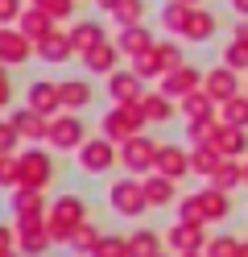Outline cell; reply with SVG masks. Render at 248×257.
Wrapping results in <instances>:
<instances>
[{
    "mask_svg": "<svg viewBox=\"0 0 248 257\" xmlns=\"http://www.w3.org/2000/svg\"><path fill=\"white\" fill-rule=\"evenodd\" d=\"M91 220L87 212V199L75 195V191H62V195L50 199V212H46V228L54 236V245H71V236Z\"/></svg>",
    "mask_w": 248,
    "mask_h": 257,
    "instance_id": "cell-1",
    "label": "cell"
},
{
    "mask_svg": "<svg viewBox=\"0 0 248 257\" xmlns=\"http://www.w3.org/2000/svg\"><path fill=\"white\" fill-rule=\"evenodd\" d=\"M108 207L124 220H141L149 212V199H145V179L137 174H120L112 187H108Z\"/></svg>",
    "mask_w": 248,
    "mask_h": 257,
    "instance_id": "cell-2",
    "label": "cell"
},
{
    "mask_svg": "<svg viewBox=\"0 0 248 257\" xmlns=\"http://www.w3.org/2000/svg\"><path fill=\"white\" fill-rule=\"evenodd\" d=\"M145 112H141V104H112L104 116H99V133L104 137H112L116 146H124L128 137H137V133H145Z\"/></svg>",
    "mask_w": 248,
    "mask_h": 257,
    "instance_id": "cell-3",
    "label": "cell"
},
{
    "mask_svg": "<svg viewBox=\"0 0 248 257\" xmlns=\"http://www.w3.org/2000/svg\"><path fill=\"white\" fill-rule=\"evenodd\" d=\"M75 162H79V170L83 174H108L116 162H120V146H116L112 137H87L83 146L75 150Z\"/></svg>",
    "mask_w": 248,
    "mask_h": 257,
    "instance_id": "cell-4",
    "label": "cell"
},
{
    "mask_svg": "<svg viewBox=\"0 0 248 257\" xmlns=\"http://www.w3.org/2000/svg\"><path fill=\"white\" fill-rule=\"evenodd\" d=\"M17 166H21V187H33V191H46L54 183V154L42 150V146H25L17 154Z\"/></svg>",
    "mask_w": 248,
    "mask_h": 257,
    "instance_id": "cell-5",
    "label": "cell"
},
{
    "mask_svg": "<svg viewBox=\"0 0 248 257\" xmlns=\"http://www.w3.org/2000/svg\"><path fill=\"white\" fill-rule=\"evenodd\" d=\"M157 150H161V141L145 137V133L128 137L124 146H120V166H124V174H137V179L153 174V170H157Z\"/></svg>",
    "mask_w": 248,
    "mask_h": 257,
    "instance_id": "cell-6",
    "label": "cell"
},
{
    "mask_svg": "<svg viewBox=\"0 0 248 257\" xmlns=\"http://www.w3.org/2000/svg\"><path fill=\"white\" fill-rule=\"evenodd\" d=\"M50 150H62V154H75L83 141H87V128H83V116L79 112H58L50 120Z\"/></svg>",
    "mask_w": 248,
    "mask_h": 257,
    "instance_id": "cell-7",
    "label": "cell"
},
{
    "mask_svg": "<svg viewBox=\"0 0 248 257\" xmlns=\"http://www.w3.org/2000/svg\"><path fill=\"white\" fill-rule=\"evenodd\" d=\"M9 212H13V224H38V220H46V212H50L46 191H33V187L9 191Z\"/></svg>",
    "mask_w": 248,
    "mask_h": 257,
    "instance_id": "cell-8",
    "label": "cell"
},
{
    "mask_svg": "<svg viewBox=\"0 0 248 257\" xmlns=\"http://www.w3.org/2000/svg\"><path fill=\"white\" fill-rule=\"evenodd\" d=\"M198 87H203V71L194 67V62H182V67H174V71H165L161 79H157V91H165L170 100H186V95H194Z\"/></svg>",
    "mask_w": 248,
    "mask_h": 257,
    "instance_id": "cell-9",
    "label": "cell"
},
{
    "mask_svg": "<svg viewBox=\"0 0 248 257\" xmlns=\"http://www.w3.org/2000/svg\"><path fill=\"white\" fill-rule=\"evenodd\" d=\"M207 228H198V224H182V220H174L170 228H165V249L170 253H178V257H186V253H203L207 249Z\"/></svg>",
    "mask_w": 248,
    "mask_h": 257,
    "instance_id": "cell-10",
    "label": "cell"
},
{
    "mask_svg": "<svg viewBox=\"0 0 248 257\" xmlns=\"http://www.w3.org/2000/svg\"><path fill=\"white\" fill-rule=\"evenodd\" d=\"M108 100L112 104H141V95H145V79L132 71V67H120V71H112L108 75Z\"/></svg>",
    "mask_w": 248,
    "mask_h": 257,
    "instance_id": "cell-11",
    "label": "cell"
},
{
    "mask_svg": "<svg viewBox=\"0 0 248 257\" xmlns=\"http://www.w3.org/2000/svg\"><path fill=\"white\" fill-rule=\"evenodd\" d=\"M203 91L211 95L215 104H227L231 95H240V91H244V87H240V71H231L227 62H219V67L203 71Z\"/></svg>",
    "mask_w": 248,
    "mask_h": 257,
    "instance_id": "cell-12",
    "label": "cell"
},
{
    "mask_svg": "<svg viewBox=\"0 0 248 257\" xmlns=\"http://www.w3.org/2000/svg\"><path fill=\"white\" fill-rule=\"evenodd\" d=\"M33 54H38V46H33L17 25H0V62H5V67H21Z\"/></svg>",
    "mask_w": 248,
    "mask_h": 257,
    "instance_id": "cell-13",
    "label": "cell"
},
{
    "mask_svg": "<svg viewBox=\"0 0 248 257\" xmlns=\"http://www.w3.org/2000/svg\"><path fill=\"white\" fill-rule=\"evenodd\" d=\"M157 174L182 183L190 174V146H182V141H161V150H157Z\"/></svg>",
    "mask_w": 248,
    "mask_h": 257,
    "instance_id": "cell-14",
    "label": "cell"
},
{
    "mask_svg": "<svg viewBox=\"0 0 248 257\" xmlns=\"http://www.w3.org/2000/svg\"><path fill=\"white\" fill-rule=\"evenodd\" d=\"M25 108L42 112L46 120H54L62 112V95H58V83H50V79H33V83L25 87Z\"/></svg>",
    "mask_w": 248,
    "mask_h": 257,
    "instance_id": "cell-15",
    "label": "cell"
},
{
    "mask_svg": "<svg viewBox=\"0 0 248 257\" xmlns=\"http://www.w3.org/2000/svg\"><path fill=\"white\" fill-rule=\"evenodd\" d=\"M9 120H13V128H17V133H21V141H25V146H42V141L50 137V120L42 116V112H33V108H13L9 112Z\"/></svg>",
    "mask_w": 248,
    "mask_h": 257,
    "instance_id": "cell-16",
    "label": "cell"
},
{
    "mask_svg": "<svg viewBox=\"0 0 248 257\" xmlns=\"http://www.w3.org/2000/svg\"><path fill=\"white\" fill-rule=\"evenodd\" d=\"M50 249H54V236H50L46 220H38V224H17V253H21V257H46Z\"/></svg>",
    "mask_w": 248,
    "mask_h": 257,
    "instance_id": "cell-17",
    "label": "cell"
},
{
    "mask_svg": "<svg viewBox=\"0 0 248 257\" xmlns=\"http://www.w3.org/2000/svg\"><path fill=\"white\" fill-rule=\"evenodd\" d=\"M38 58L50 62V67H62V62L79 58V54H75V42H71V29H54L50 38H42V42H38Z\"/></svg>",
    "mask_w": 248,
    "mask_h": 257,
    "instance_id": "cell-18",
    "label": "cell"
},
{
    "mask_svg": "<svg viewBox=\"0 0 248 257\" xmlns=\"http://www.w3.org/2000/svg\"><path fill=\"white\" fill-rule=\"evenodd\" d=\"M120 46H116L112 38L104 42V46H95V50L91 54H83V71H87V75H99V79H108L112 71H120Z\"/></svg>",
    "mask_w": 248,
    "mask_h": 257,
    "instance_id": "cell-19",
    "label": "cell"
},
{
    "mask_svg": "<svg viewBox=\"0 0 248 257\" xmlns=\"http://www.w3.org/2000/svg\"><path fill=\"white\" fill-rule=\"evenodd\" d=\"M215 29H219V17H215L207 5H198V9H190V21H186V29H182V42L203 46V42L215 38Z\"/></svg>",
    "mask_w": 248,
    "mask_h": 257,
    "instance_id": "cell-20",
    "label": "cell"
},
{
    "mask_svg": "<svg viewBox=\"0 0 248 257\" xmlns=\"http://www.w3.org/2000/svg\"><path fill=\"white\" fill-rule=\"evenodd\" d=\"M71 42H75V54L83 58V54H91L95 46H104V42H108V29H104V21L83 17V21L71 25Z\"/></svg>",
    "mask_w": 248,
    "mask_h": 257,
    "instance_id": "cell-21",
    "label": "cell"
},
{
    "mask_svg": "<svg viewBox=\"0 0 248 257\" xmlns=\"http://www.w3.org/2000/svg\"><path fill=\"white\" fill-rule=\"evenodd\" d=\"M58 95H62V112H87L95 100V87L87 79H58Z\"/></svg>",
    "mask_w": 248,
    "mask_h": 257,
    "instance_id": "cell-22",
    "label": "cell"
},
{
    "mask_svg": "<svg viewBox=\"0 0 248 257\" xmlns=\"http://www.w3.org/2000/svg\"><path fill=\"white\" fill-rule=\"evenodd\" d=\"M141 112L149 124H170L178 116V100H170L165 91H145L141 95Z\"/></svg>",
    "mask_w": 248,
    "mask_h": 257,
    "instance_id": "cell-23",
    "label": "cell"
},
{
    "mask_svg": "<svg viewBox=\"0 0 248 257\" xmlns=\"http://www.w3.org/2000/svg\"><path fill=\"white\" fill-rule=\"evenodd\" d=\"M145 199H149V212L153 207H174L178 203V183L165 179V174H145Z\"/></svg>",
    "mask_w": 248,
    "mask_h": 257,
    "instance_id": "cell-24",
    "label": "cell"
},
{
    "mask_svg": "<svg viewBox=\"0 0 248 257\" xmlns=\"http://www.w3.org/2000/svg\"><path fill=\"white\" fill-rule=\"evenodd\" d=\"M17 29H21V34L38 46L42 38H50L58 29V21L50 17V13H42V9H33V5H25V13H21V21H17Z\"/></svg>",
    "mask_w": 248,
    "mask_h": 257,
    "instance_id": "cell-25",
    "label": "cell"
},
{
    "mask_svg": "<svg viewBox=\"0 0 248 257\" xmlns=\"http://www.w3.org/2000/svg\"><path fill=\"white\" fill-rule=\"evenodd\" d=\"M116 46H120V54L132 62L137 54L153 50V46H157V38L149 34V25H128V29H120V34H116Z\"/></svg>",
    "mask_w": 248,
    "mask_h": 257,
    "instance_id": "cell-26",
    "label": "cell"
},
{
    "mask_svg": "<svg viewBox=\"0 0 248 257\" xmlns=\"http://www.w3.org/2000/svg\"><path fill=\"white\" fill-rule=\"evenodd\" d=\"M124 236H128V257H161V253H165V232L132 228V232H124Z\"/></svg>",
    "mask_w": 248,
    "mask_h": 257,
    "instance_id": "cell-27",
    "label": "cell"
},
{
    "mask_svg": "<svg viewBox=\"0 0 248 257\" xmlns=\"http://www.w3.org/2000/svg\"><path fill=\"white\" fill-rule=\"evenodd\" d=\"M215 150H219L223 158H244V154H248V128H236V124H223V120H219Z\"/></svg>",
    "mask_w": 248,
    "mask_h": 257,
    "instance_id": "cell-28",
    "label": "cell"
},
{
    "mask_svg": "<svg viewBox=\"0 0 248 257\" xmlns=\"http://www.w3.org/2000/svg\"><path fill=\"white\" fill-rule=\"evenodd\" d=\"M198 199H203V207H207V224H223L227 216H231V191H219V187H203L198 191Z\"/></svg>",
    "mask_w": 248,
    "mask_h": 257,
    "instance_id": "cell-29",
    "label": "cell"
},
{
    "mask_svg": "<svg viewBox=\"0 0 248 257\" xmlns=\"http://www.w3.org/2000/svg\"><path fill=\"white\" fill-rule=\"evenodd\" d=\"M178 112H182V120L190 124V120H211V116H219V104H215L211 95H207L203 87H198L194 95H186V100L178 104Z\"/></svg>",
    "mask_w": 248,
    "mask_h": 257,
    "instance_id": "cell-30",
    "label": "cell"
},
{
    "mask_svg": "<svg viewBox=\"0 0 248 257\" xmlns=\"http://www.w3.org/2000/svg\"><path fill=\"white\" fill-rule=\"evenodd\" d=\"M190 9H194V5H182V0H165L161 13H157V17H161V29H165L170 38H182V29H186V21H190Z\"/></svg>",
    "mask_w": 248,
    "mask_h": 257,
    "instance_id": "cell-31",
    "label": "cell"
},
{
    "mask_svg": "<svg viewBox=\"0 0 248 257\" xmlns=\"http://www.w3.org/2000/svg\"><path fill=\"white\" fill-rule=\"evenodd\" d=\"M207 183L219 187V191H236V187H244V158H223L219 170H215Z\"/></svg>",
    "mask_w": 248,
    "mask_h": 257,
    "instance_id": "cell-32",
    "label": "cell"
},
{
    "mask_svg": "<svg viewBox=\"0 0 248 257\" xmlns=\"http://www.w3.org/2000/svg\"><path fill=\"white\" fill-rule=\"evenodd\" d=\"M223 154L215 146H190V174H198V179H211L215 170H219Z\"/></svg>",
    "mask_w": 248,
    "mask_h": 257,
    "instance_id": "cell-33",
    "label": "cell"
},
{
    "mask_svg": "<svg viewBox=\"0 0 248 257\" xmlns=\"http://www.w3.org/2000/svg\"><path fill=\"white\" fill-rule=\"evenodd\" d=\"M174 220L207 228V207H203V199H198V191H194V195H182V199L174 203Z\"/></svg>",
    "mask_w": 248,
    "mask_h": 257,
    "instance_id": "cell-34",
    "label": "cell"
},
{
    "mask_svg": "<svg viewBox=\"0 0 248 257\" xmlns=\"http://www.w3.org/2000/svg\"><path fill=\"white\" fill-rule=\"evenodd\" d=\"M128 67L137 71L145 83H153V79H161V75H165V62H161V50H157V46H153V50H145V54H137V58L128 62Z\"/></svg>",
    "mask_w": 248,
    "mask_h": 257,
    "instance_id": "cell-35",
    "label": "cell"
},
{
    "mask_svg": "<svg viewBox=\"0 0 248 257\" xmlns=\"http://www.w3.org/2000/svg\"><path fill=\"white\" fill-rule=\"evenodd\" d=\"M112 21H116V29L145 25V0H120V5L112 9Z\"/></svg>",
    "mask_w": 248,
    "mask_h": 257,
    "instance_id": "cell-36",
    "label": "cell"
},
{
    "mask_svg": "<svg viewBox=\"0 0 248 257\" xmlns=\"http://www.w3.org/2000/svg\"><path fill=\"white\" fill-rule=\"evenodd\" d=\"M219 120L236 124V128H248V91H240V95H231L227 104H219Z\"/></svg>",
    "mask_w": 248,
    "mask_h": 257,
    "instance_id": "cell-37",
    "label": "cell"
},
{
    "mask_svg": "<svg viewBox=\"0 0 248 257\" xmlns=\"http://www.w3.org/2000/svg\"><path fill=\"white\" fill-rule=\"evenodd\" d=\"M215 133H219V116L190 120V124H186V146H215Z\"/></svg>",
    "mask_w": 248,
    "mask_h": 257,
    "instance_id": "cell-38",
    "label": "cell"
},
{
    "mask_svg": "<svg viewBox=\"0 0 248 257\" xmlns=\"http://www.w3.org/2000/svg\"><path fill=\"white\" fill-rule=\"evenodd\" d=\"M240 245H244V236H231V232H219V236H211V240H207V249H203V257H240Z\"/></svg>",
    "mask_w": 248,
    "mask_h": 257,
    "instance_id": "cell-39",
    "label": "cell"
},
{
    "mask_svg": "<svg viewBox=\"0 0 248 257\" xmlns=\"http://www.w3.org/2000/svg\"><path fill=\"white\" fill-rule=\"evenodd\" d=\"M99 236H104V232H99L95 224L87 220V224H83V228L71 236V249H75V257H91V253H95V245H99Z\"/></svg>",
    "mask_w": 248,
    "mask_h": 257,
    "instance_id": "cell-40",
    "label": "cell"
},
{
    "mask_svg": "<svg viewBox=\"0 0 248 257\" xmlns=\"http://www.w3.org/2000/svg\"><path fill=\"white\" fill-rule=\"evenodd\" d=\"M91 257H128V236H120V232H104Z\"/></svg>",
    "mask_w": 248,
    "mask_h": 257,
    "instance_id": "cell-41",
    "label": "cell"
},
{
    "mask_svg": "<svg viewBox=\"0 0 248 257\" xmlns=\"http://www.w3.org/2000/svg\"><path fill=\"white\" fill-rule=\"evenodd\" d=\"M21 187V166H17V154H0V191H17Z\"/></svg>",
    "mask_w": 248,
    "mask_h": 257,
    "instance_id": "cell-42",
    "label": "cell"
},
{
    "mask_svg": "<svg viewBox=\"0 0 248 257\" xmlns=\"http://www.w3.org/2000/svg\"><path fill=\"white\" fill-rule=\"evenodd\" d=\"M33 9H42V13H50L54 21H66V17H75V5L79 0H29Z\"/></svg>",
    "mask_w": 248,
    "mask_h": 257,
    "instance_id": "cell-43",
    "label": "cell"
},
{
    "mask_svg": "<svg viewBox=\"0 0 248 257\" xmlns=\"http://www.w3.org/2000/svg\"><path fill=\"white\" fill-rule=\"evenodd\" d=\"M223 62H227L231 71H248V46L231 38V42L223 46Z\"/></svg>",
    "mask_w": 248,
    "mask_h": 257,
    "instance_id": "cell-44",
    "label": "cell"
},
{
    "mask_svg": "<svg viewBox=\"0 0 248 257\" xmlns=\"http://www.w3.org/2000/svg\"><path fill=\"white\" fill-rule=\"evenodd\" d=\"M0 154H21V133L13 128L9 116H0Z\"/></svg>",
    "mask_w": 248,
    "mask_h": 257,
    "instance_id": "cell-45",
    "label": "cell"
},
{
    "mask_svg": "<svg viewBox=\"0 0 248 257\" xmlns=\"http://www.w3.org/2000/svg\"><path fill=\"white\" fill-rule=\"evenodd\" d=\"M157 50H161V62H165V71L182 67V46H178V38H157Z\"/></svg>",
    "mask_w": 248,
    "mask_h": 257,
    "instance_id": "cell-46",
    "label": "cell"
},
{
    "mask_svg": "<svg viewBox=\"0 0 248 257\" xmlns=\"http://www.w3.org/2000/svg\"><path fill=\"white\" fill-rule=\"evenodd\" d=\"M29 0H0V25H17Z\"/></svg>",
    "mask_w": 248,
    "mask_h": 257,
    "instance_id": "cell-47",
    "label": "cell"
},
{
    "mask_svg": "<svg viewBox=\"0 0 248 257\" xmlns=\"http://www.w3.org/2000/svg\"><path fill=\"white\" fill-rule=\"evenodd\" d=\"M17 253V224H0V257Z\"/></svg>",
    "mask_w": 248,
    "mask_h": 257,
    "instance_id": "cell-48",
    "label": "cell"
},
{
    "mask_svg": "<svg viewBox=\"0 0 248 257\" xmlns=\"http://www.w3.org/2000/svg\"><path fill=\"white\" fill-rule=\"evenodd\" d=\"M13 104V83H9V67L0 62V112Z\"/></svg>",
    "mask_w": 248,
    "mask_h": 257,
    "instance_id": "cell-49",
    "label": "cell"
},
{
    "mask_svg": "<svg viewBox=\"0 0 248 257\" xmlns=\"http://www.w3.org/2000/svg\"><path fill=\"white\" fill-rule=\"evenodd\" d=\"M231 38L248 46V17H240V21H236V29H231Z\"/></svg>",
    "mask_w": 248,
    "mask_h": 257,
    "instance_id": "cell-50",
    "label": "cell"
},
{
    "mask_svg": "<svg viewBox=\"0 0 248 257\" xmlns=\"http://www.w3.org/2000/svg\"><path fill=\"white\" fill-rule=\"evenodd\" d=\"M231 5V13H236V17H248V0H227Z\"/></svg>",
    "mask_w": 248,
    "mask_h": 257,
    "instance_id": "cell-51",
    "label": "cell"
},
{
    "mask_svg": "<svg viewBox=\"0 0 248 257\" xmlns=\"http://www.w3.org/2000/svg\"><path fill=\"white\" fill-rule=\"evenodd\" d=\"M116 5H120V0H95V9H99V13H108V17H112V9H116Z\"/></svg>",
    "mask_w": 248,
    "mask_h": 257,
    "instance_id": "cell-52",
    "label": "cell"
},
{
    "mask_svg": "<svg viewBox=\"0 0 248 257\" xmlns=\"http://www.w3.org/2000/svg\"><path fill=\"white\" fill-rule=\"evenodd\" d=\"M182 5H194V9H198V5H207V0H182Z\"/></svg>",
    "mask_w": 248,
    "mask_h": 257,
    "instance_id": "cell-53",
    "label": "cell"
},
{
    "mask_svg": "<svg viewBox=\"0 0 248 257\" xmlns=\"http://www.w3.org/2000/svg\"><path fill=\"white\" fill-rule=\"evenodd\" d=\"M240 257H248V240H244V245H240Z\"/></svg>",
    "mask_w": 248,
    "mask_h": 257,
    "instance_id": "cell-54",
    "label": "cell"
},
{
    "mask_svg": "<svg viewBox=\"0 0 248 257\" xmlns=\"http://www.w3.org/2000/svg\"><path fill=\"white\" fill-rule=\"evenodd\" d=\"M244 187H248V162H244Z\"/></svg>",
    "mask_w": 248,
    "mask_h": 257,
    "instance_id": "cell-55",
    "label": "cell"
},
{
    "mask_svg": "<svg viewBox=\"0 0 248 257\" xmlns=\"http://www.w3.org/2000/svg\"><path fill=\"white\" fill-rule=\"evenodd\" d=\"M161 257H178V253H161Z\"/></svg>",
    "mask_w": 248,
    "mask_h": 257,
    "instance_id": "cell-56",
    "label": "cell"
},
{
    "mask_svg": "<svg viewBox=\"0 0 248 257\" xmlns=\"http://www.w3.org/2000/svg\"><path fill=\"white\" fill-rule=\"evenodd\" d=\"M186 257H203V253H186Z\"/></svg>",
    "mask_w": 248,
    "mask_h": 257,
    "instance_id": "cell-57",
    "label": "cell"
},
{
    "mask_svg": "<svg viewBox=\"0 0 248 257\" xmlns=\"http://www.w3.org/2000/svg\"><path fill=\"white\" fill-rule=\"evenodd\" d=\"M5 257H21V253H5Z\"/></svg>",
    "mask_w": 248,
    "mask_h": 257,
    "instance_id": "cell-58",
    "label": "cell"
}]
</instances>
